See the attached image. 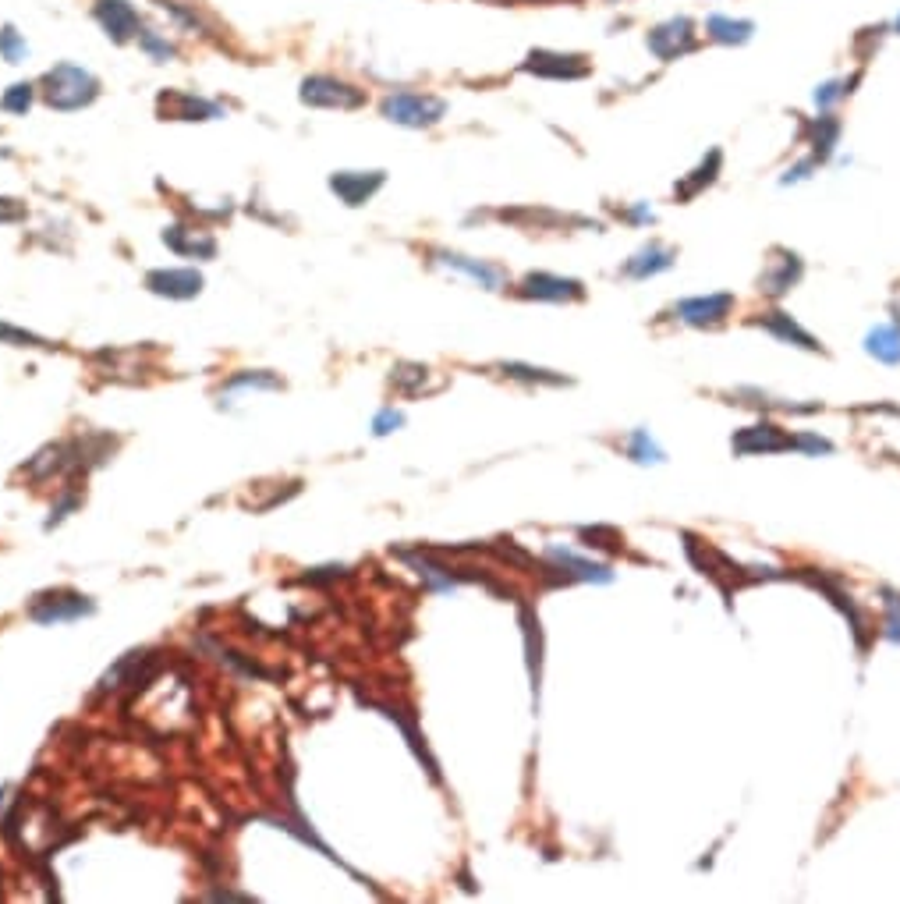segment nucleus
<instances>
[{
    "mask_svg": "<svg viewBox=\"0 0 900 904\" xmlns=\"http://www.w3.org/2000/svg\"><path fill=\"white\" fill-rule=\"evenodd\" d=\"M32 86L29 82H18V86H11L8 93H4V100H0V107L8 110V114H25V110L32 107Z\"/></svg>",
    "mask_w": 900,
    "mask_h": 904,
    "instance_id": "c756f323",
    "label": "nucleus"
},
{
    "mask_svg": "<svg viewBox=\"0 0 900 904\" xmlns=\"http://www.w3.org/2000/svg\"><path fill=\"white\" fill-rule=\"evenodd\" d=\"M383 181H387L383 171H341L330 178V188L344 206H362L380 192Z\"/></svg>",
    "mask_w": 900,
    "mask_h": 904,
    "instance_id": "9d476101",
    "label": "nucleus"
},
{
    "mask_svg": "<svg viewBox=\"0 0 900 904\" xmlns=\"http://www.w3.org/2000/svg\"><path fill=\"white\" fill-rule=\"evenodd\" d=\"M71 507H78V497H75V493H71V497H64V500H61V504H57V507H54V511H50V522H47V529H54V525H57V522H61V518H64V515H68Z\"/></svg>",
    "mask_w": 900,
    "mask_h": 904,
    "instance_id": "e433bc0d",
    "label": "nucleus"
},
{
    "mask_svg": "<svg viewBox=\"0 0 900 904\" xmlns=\"http://www.w3.org/2000/svg\"><path fill=\"white\" fill-rule=\"evenodd\" d=\"M759 327H762V330H769L773 337H780V341L798 344V348H805V351H819V348H823V344L815 341V337L808 334V330H801L798 323H794L791 316H787V312H769V316H762V320H759Z\"/></svg>",
    "mask_w": 900,
    "mask_h": 904,
    "instance_id": "6ab92c4d",
    "label": "nucleus"
},
{
    "mask_svg": "<svg viewBox=\"0 0 900 904\" xmlns=\"http://www.w3.org/2000/svg\"><path fill=\"white\" fill-rule=\"evenodd\" d=\"M773 256L776 259L769 263V270L762 273V291L773 295V298H780L801 281V259L794 256V252H787V249H776Z\"/></svg>",
    "mask_w": 900,
    "mask_h": 904,
    "instance_id": "4468645a",
    "label": "nucleus"
},
{
    "mask_svg": "<svg viewBox=\"0 0 900 904\" xmlns=\"http://www.w3.org/2000/svg\"><path fill=\"white\" fill-rule=\"evenodd\" d=\"M139 43L142 50H149V54L156 57V61H167V57H174V47L167 43V39L153 36V32H139Z\"/></svg>",
    "mask_w": 900,
    "mask_h": 904,
    "instance_id": "2f4dec72",
    "label": "nucleus"
},
{
    "mask_svg": "<svg viewBox=\"0 0 900 904\" xmlns=\"http://www.w3.org/2000/svg\"><path fill=\"white\" fill-rule=\"evenodd\" d=\"M146 288L160 298H174L185 302L202 291V273L199 270H153L146 273Z\"/></svg>",
    "mask_w": 900,
    "mask_h": 904,
    "instance_id": "9b49d317",
    "label": "nucleus"
},
{
    "mask_svg": "<svg viewBox=\"0 0 900 904\" xmlns=\"http://www.w3.org/2000/svg\"><path fill=\"white\" fill-rule=\"evenodd\" d=\"M443 114H447V103L429 93H408V89H401V93H390L383 100V117L401 128H433L443 121Z\"/></svg>",
    "mask_w": 900,
    "mask_h": 904,
    "instance_id": "f03ea898",
    "label": "nucleus"
},
{
    "mask_svg": "<svg viewBox=\"0 0 900 904\" xmlns=\"http://www.w3.org/2000/svg\"><path fill=\"white\" fill-rule=\"evenodd\" d=\"M645 47L660 57V61H677V57L691 54V50L699 47V32H695L691 18H670V22H660L656 29H649Z\"/></svg>",
    "mask_w": 900,
    "mask_h": 904,
    "instance_id": "7ed1b4c3",
    "label": "nucleus"
},
{
    "mask_svg": "<svg viewBox=\"0 0 900 904\" xmlns=\"http://www.w3.org/2000/svg\"><path fill=\"white\" fill-rule=\"evenodd\" d=\"M550 561L560 568L564 582H610L613 571L606 564H592L585 557L571 554V550H550Z\"/></svg>",
    "mask_w": 900,
    "mask_h": 904,
    "instance_id": "2eb2a0df",
    "label": "nucleus"
},
{
    "mask_svg": "<svg viewBox=\"0 0 900 904\" xmlns=\"http://www.w3.org/2000/svg\"><path fill=\"white\" fill-rule=\"evenodd\" d=\"M837 139H840V121L833 114L815 117L812 125H808V142H812V156L819 160V164L833 156V149H837Z\"/></svg>",
    "mask_w": 900,
    "mask_h": 904,
    "instance_id": "4be33fe9",
    "label": "nucleus"
},
{
    "mask_svg": "<svg viewBox=\"0 0 900 904\" xmlns=\"http://www.w3.org/2000/svg\"><path fill=\"white\" fill-rule=\"evenodd\" d=\"M791 447H794V437H787L784 429L773 426V422L748 426L734 437V451L738 454H776V451H791Z\"/></svg>",
    "mask_w": 900,
    "mask_h": 904,
    "instance_id": "f8f14e48",
    "label": "nucleus"
},
{
    "mask_svg": "<svg viewBox=\"0 0 900 904\" xmlns=\"http://www.w3.org/2000/svg\"><path fill=\"white\" fill-rule=\"evenodd\" d=\"M521 624H525V653H528V671H532V688L539 692V674H543V632H539V617L532 610H521Z\"/></svg>",
    "mask_w": 900,
    "mask_h": 904,
    "instance_id": "b1692460",
    "label": "nucleus"
},
{
    "mask_svg": "<svg viewBox=\"0 0 900 904\" xmlns=\"http://www.w3.org/2000/svg\"><path fill=\"white\" fill-rule=\"evenodd\" d=\"M0 341L4 344H15V348H50L47 341L39 334H29V330H18L11 323H0Z\"/></svg>",
    "mask_w": 900,
    "mask_h": 904,
    "instance_id": "7c9ffc66",
    "label": "nucleus"
},
{
    "mask_svg": "<svg viewBox=\"0 0 900 904\" xmlns=\"http://www.w3.org/2000/svg\"><path fill=\"white\" fill-rule=\"evenodd\" d=\"M500 373L511 376V380H525V383H567L560 373H550V369H536V366H525V362H504Z\"/></svg>",
    "mask_w": 900,
    "mask_h": 904,
    "instance_id": "393cba45",
    "label": "nucleus"
},
{
    "mask_svg": "<svg viewBox=\"0 0 900 904\" xmlns=\"http://www.w3.org/2000/svg\"><path fill=\"white\" fill-rule=\"evenodd\" d=\"M96 22L103 25L114 43H128V39H139V11L128 4V0H100L93 8Z\"/></svg>",
    "mask_w": 900,
    "mask_h": 904,
    "instance_id": "1a4fd4ad",
    "label": "nucleus"
},
{
    "mask_svg": "<svg viewBox=\"0 0 900 904\" xmlns=\"http://www.w3.org/2000/svg\"><path fill=\"white\" fill-rule=\"evenodd\" d=\"M854 82H858V75L854 78H847V82H837V78H833V82H823V86L815 89V107L819 110H826V107H833V103L837 100H844L847 93H851V86Z\"/></svg>",
    "mask_w": 900,
    "mask_h": 904,
    "instance_id": "cd10ccee",
    "label": "nucleus"
},
{
    "mask_svg": "<svg viewBox=\"0 0 900 904\" xmlns=\"http://www.w3.org/2000/svg\"><path fill=\"white\" fill-rule=\"evenodd\" d=\"M720 164H723V153L720 149H709V156L706 160H702L699 167H695V171L688 174V178L681 181V185L674 188L677 192V199H681V203H688V199H695V195L702 192V188H709L716 181V174H720Z\"/></svg>",
    "mask_w": 900,
    "mask_h": 904,
    "instance_id": "412c9836",
    "label": "nucleus"
},
{
    "mask_svg": "<svg viewBox=\"0 0 900 904\" xmlns=\"http://www.w3.org/2000/svg\"><path fill=\"white\" fill-rule=\"evenodd\" d=\"M96 603L82 593H71V589H57V593H43L32 600L29 617L39 624H61V621H75V617L93 614Z\"/></svg>",
    "mask_w": 900,
    "mask_h": 904,
    "instance_id": "39448f33",
    "label": "nucleus"
},
{
    "mask_svg": "<svg viewBox=\"0 0 900 904\" xmlns=\"http://www.w3.org/2000/svg\"><path fill=\"white\" fill-rule=\"evenodd\" d=\"M160 114L171 117V121H210V117H220V107L192 93H163Z\"/></svg>",
    "mask_w": 900,
    "mask_h": 904,
    "instance_id": "ddd939ff",
    "label": "nucleus"
},
{
    "mask_svg": "<svg viewBox=\"0 0 900 904\" xmlns=\"http://www.w3.org/2000/svg\"><path fill=\"white\" fill-rule=\"evenodd\" d=\"M628 454L638 461V465H649V461H652V465H660V461H663V451L656 447V440H652L645 429H635V433H631Z\"/></svg>",
    "mask_w": 900,
    "mask_h": 904,
    "instance_id": "a878e982",
    "label": "nucleus"
},
{
    "mask_svg": "<svg viewBox=\"0 0 900 904\" xmlns=\"http://www.w3.org/2000/svg\"><path fill=\"white\" fill-rule=\"evenodd\" d=\"M674 266V252L663 249L660 242H649L645 249H638L635 256L624 263V277L631 281H645V277H656V273L670 270Z\"/></svg>",
    "mask_w": 900,
    "mask_h": 904,
    "instance_id": "f3484780",
    "label": "nucleus"
},
{
    "mask_svg": "<svg viewBox=\"0 0 900 904\" xmlns=\"http://www.w3.org/2000/svg\"><path fill=\"white\" fill-rule=\"evenodd\" d=\"M429 369L426 366H412V362H401V366H394V376H390V383H394L397 390H404V394H415L419 390V383H426Z\"/></svg>",
    "mask_w": 900,
    "mask_h": 904,
    "instance_id": "bb28decb",
    "label": "nucleus"
},
{
    "mask_svg": "<svg viewBox=\"0 0 900 904\" xmlns=\"http://www.w3.org/2000/svg\"><path fill=\"white\" fill-rule=\"evenodd\" d=\"M893 29H897V36H900V15H897V22H893Z\"/></svg>",
    "mask_w": 900,
    "mask_h": 904,
    "instance_id": "4c0bfd02",
    "label": "nucleus"
},
{
    "mask_svg": "<svg viewBox=\"0 0 900 904\" xmlns=\"http://www.w3.org/2000/svg\"><path fill=\"white\" fill-rule=\"evenodd\" d=\"M15 220H25V203L0 195V224H15Z\"/></svg>",
    "mask_w": 900,
    "mask_h": 904,
    "instance_id": "f704fd0d",
    "label": "nucleus"
},
{
    "mask_svg": "<svg viewBox=\"0 0 900 904\" xmlns=\"http://www.w3.org/2000/svg\"><path fill=\"white\" fill-rule=\"evenodd\" d=\"M890 600H886V639L900 642V596L886 593Z\"/></svg>",
    "mask_w": 900,
    "mask_h": 904,
    "instance_id": "473e14b6",
    "label": "nucleus"
},
{
    "mask_svg": "<svg viewBox=\"0 0 900 904\" xmlns=\"http://www.w3.org/2000/svg\"><path fill=\"white\" fill-rule=\"evenodd\" d=\"M302 103L309 107H330V110H355L365 103V93L341 78H330V75H312L302 82Z\"/></svg>",
    "mask_w": 900,
    "mask_h": 904,
    "instance_id": "20e7f679",
    "label": "nucleus"
},
{
    "mask_svg": "<svg viewBox=\"0 0 900 904\" xmlns=\"http://www.w3.org/2000/svg\"><path fill=\"white\" fill-rule=\"evenodd\" d=\"M865 351H869L872 359L886 362V366H900V327L883 323V327L869 330V337H865Z\"/></svg>",
    "mask_w": 900,
    "mask_h": 904,
    "instance_id": "5701e85b",
    "label": "nucleus"
},
{
    "mask_svg": "<svg viewBox=\"0 0 900 904\" xmlns=\"http://www.w3.org/2000/svg\"><path fill=\"white\" fill-rule=\"evenodd\" d=\"M794 447H801V451H808V454H830L833 451V444L830 440H823V437H794Z\"/></svg>",
    "mask_w": 900,
    "mask_h": 904,
    "instance_id": "c9c22d12",
    "label": "nucleus"
},
{
    "mask_svg": "<svg viewBox=\"0 0 900 904\" xmlns=\"http://www.w3.org/2000/svg\"><path fill=\"white\" fill-rule=\"evenodd\" d=\"M100 96V82L78 64H57L43 75V100L57 110H78Z\"/></svg>",
    "mask_w": 900,
    "mask_h": 904,
    "instance_id": "f257e3e1",
    "label": "nucleus"
},
{
    "mask_svg": "<svg viewBox=\"0 0 900 904\" xmlns=\"http://www.w3.org/2000/svg\"><path fill=\"white\" fill-rule=\"evenodd\" d=\"M755 32V25L748 22V18H727V15H713L706 22V36L713 39V43H723V47H741V43H748Z\"/></svg>",
    "mask_w": 900,
    "mask_h": 904,
    "instance_id": "aec40b11",
    "label": "nucleus"
},
{
    "mask_svg": "<svg viewBox=\"0 0 900 904\" xmlns=\"http://www.w3.org/2000/svg\"><path fill=\"white\" fill-rule=\"evenodd\" d=\"M436 259H440L443 266H450V270L472 277V281L482 284L486 291H497L500 284H504V270H500V266L482 263V259H468V256H461V252H436Z\"/></svg>",
    "mask_w": 900,
    "mask_h": 904,
    "instance_id": "dca6fc26",
    "label": "nucleus"
},
{
    "mask_svg": "<svg viewBox=\"0 0 900 904\" xmlns=\"http://www.w3.org/2000/svg\"><path fill=\"white\" fill-rule=\"evenodd\" d=\"M525 71L539 78H564V82H578L589 75V61L582 54H557V50H532L525 61Z\"/></svg>",
    "mask_w": 900,
    "mask_h": 904,
    "instance_id": "423d86ee",
    "label": "nucleus"
},
{
    "mask_svg": "<svg viewBox=\"0 0 900 904\" xmlns=\"http://www.w3.org/2000/svg\"><path fill=\"white\" fill-rule=\"evenodd\" d=\"M163 242L171 245L178 256H199V259H210L217 252V242H213L206 231H192V227H171V231L163 234Z\"/></svg>",
    "mask_w": 900,
    "mask_h": 904,
    "instance_id": "a211bd4d",
    "label": "nucleus"
},
{
    "mask_svg": "<svg viewBox=\"0 0 900 904\" xmlns=\"http://www.w3.org/2000/svg\"><path fill=\"white\" fill-rule=\"evenodd\" d=\"M734 309V295H702V298H684L674 305L677 320L688 327H720Z\"/></svg>",
    "mask_w": 900,
    "mask_h": 904,
    "instance_id": "6e6552de",
    "label": "nucleus"
},
{
    "mask_svg": "<svg viewBox=\"0 0 900 904\" xmlns=\"http://www.w3.org/2000/svg\"><path fill=\"white\" fill-rule=\"evenodd\" d=\"M401 422H404V415H401V412H394V408H383V412L376 415V422H373L376 437H387V433H394V429L401 426Z\"/></svg>",
    "mask_w": 900,
    "mask_h": 904,
    "instance_id": "72a5a7b5",
    "label": "nucleus"
},
{
    "mask_svg": "<svg viewBox=\"0 0 900 904\" xmlns=\"http://www.w3.org/2000/svg\"><path fill=\"white\" fill-rule=\"evenodd\" d=\"M0 57H4L8 64H22L25 57H29V47H25V39L18 36V32L11 29V25H8L4 32H0Z\"/></svg>",
    "mask_w": 900,
    "mask_h": 904,
    "instance_id": "c85d7f7f",
    "label": "nucleus"
},
{
    "mask_svg": "<svg viewBox=\"0 0 900 904\" xmlns=\"http://www.w3.org/2000/svg\"><path fill=\"white\" fill-rule=\"evenodd\" d=\"M521 298H539V302H578L585 295L582 281L575 277H557V273H528L518 288Z\"/></svg>",
    "mask_w": 900,
    "mask_h": 904,
    "instance_id": "0eeeda50",
    "label": "nucleus"
}]
</instances>
